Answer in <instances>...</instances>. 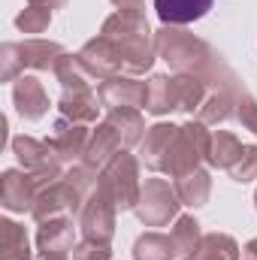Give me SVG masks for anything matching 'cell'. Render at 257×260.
I'll list each match as a JSON object with an SVG mask.
<instances>
[{
	"mask_svg": "<svg viewBox=\"0 0 257 260\" xmlns=\"http://www.w3.org/2000/svg\"><path fill=\"white\" fill-rule=\"evenodd\" d=\"M100 34L106 40H112V46L118 49L121 73L142 76L145 70H151L154 58H157V43L145 21V12H112L103 21Z\"/></svg>",
	"mask_w": 257,
	"mask_h": 260,
	"instance_id": "1",
	"label": "cell"
},
{
	"mask_svg": "<svg viewBox=\"0 0 257 260\" xmlns=\"http://www.w3.org/2000/svg\"><path fill=\"white\" fill-rule=\"evenodd\" d=\"M154 43H157V55L170 64V70L191 73L197 79H206L212 73V67L221 61V55L209 43H203L200 37H194L191 30H185V27L164 24L154 34Z\"/></svg>",
	"mask_w": 257,
	"mask_h": 260,
	"instance_id": "2",
	"label": "cell"
},
{
	"mask_svg": "<svg viewBox=\"0 0 257 260\" xmlns=\"http://www.w3.org/2000/svg\"><path fill=\"white\" fill-rule=\"evenodd\" d=\"M64 55V49L52 40H21V43H3L0 49V76L3 82H15L18 76H24V70H55L58 58Z\"/></svg>",
	"mask_w": 257,
	"mask_h": 260,
	"instance_id": "3",
	"label": "cell"
},
{
	"mask_svg": "<svg viewBox=\"0 0 257 260\" xmlns=\"http://www.w3.org/2000/svg\"><path fill=\"white\" fill-rule=\"evenodd\" d=\"M100 188L112 197V203H115L118 212L136 209L142 182H139V160L130 154L127 148L118 151V154L100 170Z\"/></svg>",
	"mask_w": 257,
	"mask_h": 260,
	"instance_id": "4",
	"label": "cell"
},
{
	"mask_svg": "<svg viewBox=\"0 0 257 260\" xmlns=\"http://www.w3.org/2000/svg\"><path fill=\"white\" fill-rule=\"evenodd\" d=\"M179 206L182 200L176 194V185H170L167 179H145L133 212L145 227H167L179 218Z\"/></svg>",
	"mask_w": 257,
	"mask_h": 260,
	"instance_id": "5",
	"label": "cell"
},
{
	"mask_svg": "<svg viewBox=\"0 0 257 260\" xmlns=\"http://www.w3.org/2000/svg\"><path fill=\"white\" fill-rule=\"evenodd\" d=\"M12 154L18 157V164L34 173L40 179V185H52L58 179H64V160L52 151V145L46 139H34V136H15L12 139Z\"/></svg>",
	"mask_w": 257,
	"mask_h": 260,
	"instance_id": "6",
	"label": "cell"
},
{
	"mask_svg": "<svg viewBox=\"0 0 257 260\" xmlns=\"http://www.w3.org/2000/svg\"><path fill=\"white\" fill-rule=\"evenodd\" d=\"M115 203L100 185L97 191L85 197L82 212H79V230L85 239H97V242H112L115 236Z\"/></svg>",
	"mask_w": 257,
	"mask_h": 260,
	"instance_id": "7",
	"label": "cell"
},
{
	"mask_svg": "<svg viewBox=\"0 0 257 260\" xmlns=\"http://www.w3.org/2000/svg\"><path fill=\"white\" fill-rule=\"evenodd\" d=\"M82 203H85V197L79 194L67 179H58V182L46 185L37 194L34 209H30V218L37 224H46L52 218H61V215H79L82 212Z\"/></svg>",
	"mask_w": 257,
	"mask_h": 260,
	"instance_id": "8",
	"label": "cell"
},
{
	"mask_svg": "<svg viewBox=\"0 0 257 260\" xmlns=\"http://www.w3.org/2000/svg\"><path fill=\"white\" fill-rule=\"evenodd\" d=\"M73 248H76V224L70 215L40 224V230H37L40 260H73Z\"/></svg>",
	"mask_w": 257,
	"mask_h": 260,
	"instance_id": "9",
	"label": "cell"
},
{
	"mask_svg": "<svg viewBox=\"0 0 257 260\" xmlns=\"http://www.w3.org/2000/svg\"><path fill=\"white\" fill-rule=\"evenodd\" d=\"M145 94H148V82H139L136 76L127 73H118L100 82L97 88L103 109H145Z\"/></svg>",
	"mask_w": 257,
	"mask_h": 260,
	"instance_id": "10",
	"label": "cell"
},
{
	"mask_svg": "<svg viewBox=\"0 0 257 260\" xmlns=\"http://www.w3.org/2000/svg\"><path fill=\"white\" fill-rule=\"evenodd\" d=\"M40 191V179L27 170H6L0 176V206L6 212H30Z\"/></svg>",
	"mask_w": 257,
	"mask_h": 260,
	"instance_id": "11",
	"label": "cell"
},
{
	"mask_svg": "<svg viewBox=\"0 0 257 260\" xmlns=\"http://www.w3.org/2000/svg\"><path fill=\"white\" fill-rule=\"evenodd\" d=\"M176 124H167V121H157L154 127L145 130L142 142H139V157L142 164L151 170V173H164L167 170V160H170V151H173V142L179 136Z\"/></svg>",
	"mask_w": 257,
	"mask_h": 260,
	"instance_id": "12",
	"label": "cell"
},
{
	"mask_svg": "<svg viewBox=\"0 0 257 260\" xmlns=\"http://www.w3.org/2000/svg\"><path fill=\"white\" fill-rule=\"evenodd\" d=\"M76 55L82 58V64L91 70V76H94L97 82H106V79H112V76H118V73H121L118 49H115V46H112V40H106L103 34H97L94 40H88Z\"/></svg>",
	"mask_w": 257,
	"mask_h": 260,
	"instance_id": "13",
	"label": "cell"
},
{
	"mask_svg": "<svg viewBox=\"0 0 257 260\" xmlns=\"http://www.w3.org/2000/svg\"><path fill=\"white\" fill-rule=\"evenodd\" d=\"M88 139H91V130L88 124H76V121H67V118H58L52 124V133H49V145L52 151L64 160V164H73V160H82L85 148H88Z\"/></svg>",
	"mask_w": 257,
	"mask_h": 260,
	"instance_id": "14",
	"label": "cell"
},
{
	"mask_svg": "<svg viewBox=\"0 0 257 260\" xmlns=\"http://www.w3.org/2000/svg\"><path fill=\"white\" fill-rule=\"evenodd\" d=\"M12 106H15V112H18L21 118H27V121L43 118V115L49 112V94H46L43 82L34 79V76H18V79L12 82Z\"/></svg>",
	"mask_w": 257,
	"mask_h": 260,
	"instance_id": "15",
	"label": "cell"
},
{
	"mask_svg": "<svg viewBox=\"0 0 257 260\" xmlns=\"http://www.w3.org/2000/svg\"><path fill=\"white\" fill-rule=\"evenodd\" d=\"M118 151H124L121 136L112 130V124L100 121L97 127L91 130V139H88V148H85V154H82V164H88V167H94V170H103Z\"/></svg>",
	"mask_w": 257,
	"mask_h": 260,
	"instance_id": "16",
	"label": "cell"
},
{
	"mask_svg": "<svg viewBox=\"0 0 257 260\" xmlns=\"http://www.w3.org/2000/svg\"><path fill=\"white\" fill-rule=\"evenodd\" d=\"M215 0H154V12L170 27H185L191 21H200Z\"/></svg>",
	"mask_w": 257,
	"mask_h": 260,
	"instance_id": "17",
	"label": "cell"
},
{
	"mask_svg": "<svg viewBox=\"0 0 257 260\" xmlns=\"http://www.w3.org/2000/svg\"><path fill=\"white\" fill-rule=\"evenodd\" d=\"M100 109H103V103L94 91H64V97L58 100L61 118L76 121V124H94Z\"/></svg>",
	"mask_w": 257,
	"mask_h": 260,
	"instance_id": "18",
	"label": "cell"
},
{
	"mask_svg": "<svg viewBox=\"0 0 257 260\" xmlns=\"http://www.w3.org/2000/svg\"><path fill=\"white\" fill-rule=\"evenodd\" d=\"M145 112L148 115H170L179 112V100H176V76H151L148 79V94H145Z\"/></svg>",
	"mask_w": 257,
	"mask_h": 260,
	"instance_id": "19",
	"label": "cell"
},
{
	"mask_svg": "<svg viewBox=\"0 0 257 260\" xmlns=\"http://www.w3.org/2000/svg\"><path fill=\"white\" fill-rule=\"evenodd\" d=\"M176 194L182 200V206H191V209L206 206L209 203V194H212V176H209V170L197 167L191 173L179 176L176 179Z\"/></svg>",
	"mask_w": 257,
	"mask_h": 260,
	"instance_id": "20",
	"label": "cell"
},
{
	"mask_svg": "<svg viewBox=\"0 0 257 260\" xmlns=\"http://www.w3.org/2000/svg\"><path fill=\"white\" fill-rule=\"evenodd\" d=\"M52 73H55V79L61 82L64 91H91V85L97 82L91 76V70L82 64V58L79 55H70V52H64L58 58V64H55Z\"/></svg>",
	"mask_w": 257,
	"mask_h": 260,
	"instance_id": "21",
	"label": "cell"
},
{
	"mask_svg": "<svg viewBox=\"0 0 257 260\" xmlns=\"http://www.w3.org/2000/svg\"><path fill=\"white\" fill-rule=\"evenodd\" d=\"M106 124H112V130L121 136V145L124 148H133V145H139L142 142V136H145V118H142V112L139 109H109L106 112V118H103Z\"/></svg>",
	"mask_w": 257,
	"mask_h": 260,
	"instance_id": "22",
	"label": "cell"
},
{
	"mask_svg": "<svg viewBox=\"0 0 257 260\" xmlns=\"http://www.w3.org/2000/svg\"><path fill=\"white\" fill-rule=\"evenodd\" d=\"M242 151H245V145L230 130H218V133H212V145H209L206 164L215 167V170H230L242 157Z\"/></svg>",
	"mask_w": 257,
	"mask_h": 260,
	"instance_id": "23",
	"label": "cell"
},
{
	"mask_svg": "<svg viewBox=\"0 0 257 260\" xmlns=\"http://www.w3.org/2000/svg\"><path fill=\"white\" fill-rule=\"evenodd\" d=\"M176 257H179V248H176L173 236H164L157 230L142 233L133 242V260H176Z\"/></svg>",
	"mask_w": 257,
	"mask_h": 260,
	"instance_id": "24",
	"label": "cell"
},
{
	"mask_svg": "<svg viewBox=\"0 0 257 260\" xmlns=\"http://www.w3.org/2000/svg\"><path fill=\"white\" fill-rule=\"evenodd\" d=\"M239 257H242V248L227 233H206L200 248L191 254V260H239Z\"/></svg>",
	"mask_w": 257,
	"mask_h": 260,
	"instance_id": "25",
	"label": "cell"
},
{
	"mask_svg": "<svg viewBox=\"0 0 257 260\" xmlns=\"http://www.w3.org/2000/svg\"><path fill=\"white\" fill-rule=\"evenodd\" d=\"M230 115H236V97L227 94V91H212V94H206L203 106L197 109V121H203L206 127L224 124Z\"/></svg>",
	"mask_w": 257,
	"mask_h": 260,
	"instance_id": "26",
	"label": "cell"
},
{
	"mask_svg": "<svg viewBox=\"0 0 257 260\" xmlns=\"http://www.w3.org/2000/svg\"><path fill=\"white\" fill-rule=\"evenodd\" d=\"M206 82L203 79H197L191 73H176V100H179V112H188L194 115L200 106H203V100H206Z\"/></svg>",
	"mask_w": 257,
	"mask_h": 260,
	"instance_id": "27",
	"label": "cell"
},
{
	"mask_svg": "<svg viewBox=\"0 0 257 260\" xmlns=\"http://www.w3.org/2000/svg\"><path fill=\"white\" fill-rule=\"evenodd\" d=\"M0 248H3V260H30V242L24 227H18L9 218L0 221Z\"/></svg>",
	"mask_w": 257,
	"mask_h": 260,
	"instance_id": "28",
	"label": "cell"
},
{
	"mask_svg": "<svg viewBox=\"0 0 257 260\" xmlns=\"http://www.w3.org/2000/svg\"><path fill=\"white\" fill-rule=\"evenodd\" d=\"M170 236H173L179 254H185V257H191L194 251L200 248V242H203V233H200V224H197L194 215H179Z\"/></svg>",
	"mask_w": 257,
	"mask_h": 260,
	"instance_id": "29",
	"label": "cell"
},
{
	"mask_svg": "<svg viewBox=\"0 0 257 260\" xmlns=\"http://www.w3.org/2000/svg\"><path fill=\"white\" fill-rule=\"evenodd\" d=\"M49 24H52V12L43 9V6H34V3H27V6L15 15V27H18L21 34H30V37L46 34Z\"/></svg>",
	"mask_w": 257,
	"mask_h": 260,
	"instance_id": "30",
	"label": "cell"
},
{
	"mask_svg": "<svg viewBox=\"0 0 257 260\" xmlns=\"http://www.w3.org/2000/svg\"><path fill=\"white\" fill-rule=\"evenodd\" d=\"M64 179L82 197H88L91 191H97V185H100V170H94V167H88V164H73L64 173Z\"/></svg>",
	"mask_w": 257,
	"mask_h": 260,
	"instance_id": "31",
	"label": "cell"
},
{
	"mask_svg": "<svg viewBox=\"0 0 257 260\" xmlns=\"http://www.w3.org/2000/svg\"><path fill=\"white\" fill-rule=\"evenodd\" d=\"M227 173H230V179H233V182H239V185L254 182V179H257V145H245L242 157H239Z\"/></svg>",
	"mask_w": 257,
	"mask_h": 260,
	"instance_id": "32",
	"label": "cell"
},
{
	"mask_svg": "<svg viewBox=\"0 0 257 260\" xmlns=\"http://www.w3.org/2000/svg\"><path fill=\"white\" fill-rule=\"evenodd\" d=\"M73 260H112V245L97 239H82L73 248Z\"/></svg>",
	"mask_w": 257,
	"mask_h": 260,
	"instance_id": "33",
	"label": "cell"
},
{
	"mask_svg": "<svg viewBox=\"0 0 257 260\" xmlns=\"http://www.w3.org/2000/svg\"><path fill=\"white\" fill-rule=\"evenodd\" d=\"M236 118H239V124L245 130H251L257 136V100L248 94V91H242L239 97H236Z\"/></svg>",
	"mask_w": 257,
	"mask_h": 260,
	"instance_id": "34",
	"label": "cell"
},
{
	"mask_svg": "<svg viewBox=\"0 0 257 260\" xmlns=\"http://www.w3.org/2000/svg\"><path fill=\"white\" fill-rule=\"evenodd\" d=\"M112 6H118V12H142L145 3L142 0H109Z\"/></svg>",
	"mask_w": 257,
	"mask_h": 260,
	"instance_id": "35",
	"label": "cell"
},
{
	"mask_svg": "<svg viewBox=\"0 0 257 260\" xmlns=\"http://www.w3.org/2000/svg\"><path fill=\"white\" fill-rule=\"evenodd\" d=\"M27 3H34V6H43V9H49V12H55V9H64L67 0H27Z\"/></svg>",
	"mask_w": 257,
	"mask_h": 260,
	"instance_id": "36",
	"label": "cell"
},
{
	"mask_svg": "<svg viewBox=\"0 0 257 260\" xmlns=\"http://www.w3.org/2000/svg\"><path fill=\"white\" fill-rule=\"evenodd\" d=\"M242 260H257V236L251 242H245V248H242Z\"/></svg>",
	"mask_w": 257,
	"mask_h": 260,
	"instance_id": "37",
	"label": "cell"
},
{
	"mask_svg": "<svg viewBox=\"0 0 257 260\" xmlns=\"http://www.w3.org/2000/svg\"><path fill=\"white\" fill-rule=\"evenodd\" d=\"M254 206H257V191H254Z\"/></svg>",
	"mask_w": 257,
	"mask_h": 260,
	"instance_id": "38",
	"label": "cell"
},
{
	"mask_svg": "<svg viewBox=\"0 0 257 260\" xmlns=\"http://www.w3.org/2000/svg\"><path fill=\"white\" fill-rule=\"evenodd\" d=\"M185 260H191V257H185Z\"/></svg>",
	"mask_w": 257,
	"mask_h": 260,
	"instance_id": "39",
	"label": "cell"
}]
</instances>
